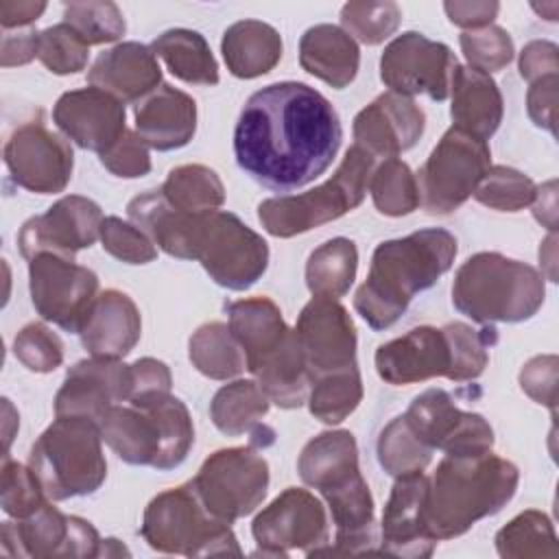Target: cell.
Wrapping results in <instances>:
<instances>
[{
    "label": "cell",
    "instance_id": "18",
    "mask_svg": "<svg viewBox=\"0 0 559 559\" xmlns=\"http://www.w3.org/2000/svg\"><path fill=\"white\" fill-rule=\"evenodd\" d=\"M105 216L98 203L81 194L61 197L44 214L28 218L20 234L17 247L26 260L39 253L74 258L76 251L92 247L100 238Z\"/></svg>",
    "mask_w": 559,
    "mask_h": 559
},
{
    "label": "cell",
    "instance_id": "63",
    "mask_svg": "<svg viewBox=\"0 0 559 559\" xmlns=\"http://www.w3.org/2000/svg\"><path fill=\"white\" fill-rule=\"evenodd\" d=\"M111 555H129V550H127L124 546H120V544H118V539H114V537L103 539L98 557H111Z\"/></svg>",
    "mask_w": 559,
    "mask_h": 559
},
{
    "label": "cell",
    "instance_id": "9",
    "mask_svg": "<svg viewBox=\"0 0 559 559\" xmlns=\"http://www.w3.org/2000/svg\"><path fill=\"white\" fill-rule=\"evenodd\" d=\"M491 168V153L485 140L450 127L417 173L421 205L428 214L459 210Z\"/></svg>",
    "mask_w": 559,
    "mask_h": 559
},
{
    "label": "cell",
    "instance_id": "14",
    "mask_svg": "<svg viewBox=\"0 0 559 559\" xmlns=\"http://www.w3.org/2000/svg\"><path fill=\"white\" fill-rule=\"evenodd\" d=\"M408 428L430 450L448 456H478L493 448V428L489 421L469 411H461L443 389H426L404 413Z\"/></svg>",
    "mask_w": 559,
    "mask_h": 559
},
{
    "label": "cell",
    "instance_id": "49",
    "mask_svg": "<svg viewBox=\"0 0 559 559\" xmlns=\"http://www.w3.org/2000/svg\"><path fill=\"white\" fill-rule=\"evenodd\" d=\"M459 44L469 68L485 74L507 68L515 55L511 35L496 24L478 31H463L459 35Z\"/></svg>",
    "mask_w": 559,
    "mask_h": 559
},
{
    "label": "cell",
    "instance_id": "52",
    "mask_svg": "<svg viewBox=\"0 0 559 559\" xmlns=\"http://www.w3.org/2000/svg\"><path fill=\"white\" fill-rule=\"evenodd\" d=\"M100 164L116 177L122 179H138L148 175L151 170V155L146 142L135 131H124L122 138L100 153Z\"/></svg>",
    "mask_w": 559,
    "mask_h": 559
},
{
    "label": "cell",
    "instance_id": "26",
    "mask_svg": "<svg viewBox=\"0 0 559 559\" xmlns=\"http://www.w3.org/2000/svg\"><path fill=\"white\" fill-rule=\"evenodd\" d=\"M299 478L328 500L365 483L358 467V448L349 430H325L310 439L297 461Z\"/></svg>",
    "mask_w": 559,
    "mask_h": 559
},
{
    "label": "cell",
    "instance_id": "11",
    "mask_svg": "<svg viewBox=\"0 0 559 559\" xmlns=\"http://www.w3.org/2000/svg\"><path fill=\"white\" fill-rule=\"evenodd\" d=\"M194 260L223 288L247 290L269 266L266 240L231 212L201 214Z\"/></svg>",
    "mask_w": 559,
    "mask_h": 559
},
{
    "label": "cell",
    "instance_id": "53",
    "mask_svg": "<svg viewBox=\"0 0 559 559\" xmlns=\"http://www.w3.org/2000/svg\"><path fill=\"white\" fill-rule=\"evenodd\" d=\"M522 391L537 404L548 406L555 413L557 406V356H535L520 371Z\"/></svg>",
    "mask_w": 559,
    "mask_h": 559
},
{
    "label": "cell",
    "instance_id": "4",
    "mask_svg": "<svg viewBox=\"0 0 559 559\" xmlns=\"http://www.w3.org/2000/svg\"><path fill=\"white\" fill-rule=\"evenodd\" d=\"M98 428L124 463L159 472L179 467L194 443L190 411L170 391L131 397L127 406L114 404L98 419Z\"/></svg>",
    "mask_w": 559,
    "mask_h": 559
},
{
    "label": "cell",
    "instance_id": "54",
    "mask_svg": "<svg viewBox=\"0 0 559 559\" xmlns=\"http://www.w3.org/2000/svg\"><path fill=\"white\" fill-rule=\"evenodd\" d=\"M557 92H559V76H544L531 83L526 94V111L535 127L557 133Z\"/></svg>",
    "mask_w": 559,
    "mask_h": 559
},
{
    "label": "cell",
    "instance_id": "61",
    "mask_svg": "<svg viewBox=\"0 0 559 559\" xmlns=\"http://www.w3.org/2000/svg\"><path fill=\"white\" fill-rule=\"evenodd\" d=\"M557 260V234H548L546 240L539 245V262L546 269V275L550 282H557V271H555V262Z\"/></svg>",
    "mask_w": 559,
    "mask_h": 559
},
{
    "label": "cell",
    "instance_id": "38",
    "mask_svg": "<svg viewBox=\"0 0 559 559\" xmlns=\"http://www.w3.org/2000/svg\"><path fill=\"white\" fill-rule=\"evenodd\" d=\"M192 367L210 380H229L247 369L245 352L234 338L229 325L221 321L203 323L188 341Z\"/></svg>",
    "mask_w": 559,
    "mask_h": 559
},
{
    "label": "cell",
    "instance_id": "34",
    "mask_svg": "<svg viewBox=\"0 0 559 559\" xmlns=\"http://www.w3.org/2000/svg\"><path fill=\"white\" fill-rule=\"evenodd\" d=\"M255 382L264 395L280 408H299L308 402L314 376L299 347L295 330L284 343L255 369Z\"/></svg>",
    "mask_w": 559,
    "mask_h": 559
},
{
    "label": "cell",
    "instance_id": "31",
    "mask_svg": "<svg viewBox=\"0 0 559 559\" xmlns=\"http://www.w3.org/2000/svg\"><path fill=\"white\" fill-rule=\"evenodd\" d=\"M229 330L245 352L247 369H255L284 343L290 328L282 319L280 306L269 297H245L227 304Z\"/></svg>",
    "mask_w": 559,
    "mask_h": 559
},
{
    "label": "cell",
    "instance_id": "41",
    "mask_svg": "<svg viewBox=\"0 0 559 559\" xmlns=\"http://www.w3.org/2000/svg\"><path fill=\"white\" fill-rule=\"evenodd\" d=\"M362 400V380L358 365L338 369L314 378L308 395L310 413L323 424H341L347 419Z\"/></svg>",
    "mask_w": 559,
    "mask_h": 559
},
{
    "label": "cell",
    "instance_id": "36",
    "mask_svg": "<svg viewBox=\"0 0 559 559\" xmlns=\"http://www.w3.org/2000/svg\"><path fill=\"white\" fill-rule=\"evenodd\" d=\"M271 400L253 380H234L221 386L210 402L214 426L227 437L253 435L262 428V417L269 413Z\"/></svg>",
    "mask_w": 559,
    "mask_h": 559
},
{
    "label": "cell",
    "instance_id": "57",
    "mask_svg": "<svg viewBox=\"0 0 559 559\" xmlns=\"http://www.w3.org/2000/svg\"><path fill=\"white\" fill-rule=\"evenodd\" d=\"M131 367H133V391H131V397L151 395V393H168L170 391L173 376H170V369L166 367V362L146 356V358L135 360Z\"/></svg>",
    "mask_w": 559,
    "mask_h": 559
},
{
    "label": "cell",
    "instance_id": "55",
    "mask_svg": "<svg viewBox=\"0 0 559 559\" xmlns=\"http://www.w3.org/2000/svg\"><path fill=\"white\" fill-rule=\"evenodd\" d=\"M520 76L535 83L544 76L559 74V48L546 39L528 41L520 52Z\"/></svg>",
    "mask_w": 559,
    "mask_h": 559
},
{
    "label": "cell",
    "instance_id": "1",
    "mask_svg": "<svg viewBox=\"0 0 559 559\" xmlns=\"http://www.w3.org/2000/svg\"><path fill=\"white\" fill-rule=\"evenodd\" d=\"M343 127L332 103L299 81L271 83L245 103L234 129L238 166L260 186L290 192L334 162Z\"/></svg>",
    "mask_w": 559,
    "mask_h": 559
},
{
    "label": "cell",
    "instance_id": "50",
    "mask_svg": "<svg viewBox=\"0 0 559 559\" xmlns=\"http://www.w3.org/2000/svg\"><path fill=\"white\" fill-rule=\"evenodd\" d=\"M13 354L28 371L50 373L63 362V343L48 325L28 323L15 334Z\"/></svg>",
    "mask_w": 559,
    "mask_h": 559
},
{
    "label": "cell",
    "instance_id": "3",
    "mask_svg": "<svg viewBox=\"0 0 559 559\" xmlns=\"http://www.w3.org/2000/svg\"><path fill=\"white\" fill-rule=\"evenodd\" d=\"M520 483L518 467L491 452L478 456H443L428 478L426 524L432 539L467 533L478 520L498 513Z\"/></svg>",
    "mask_w": 559,
    "mask_h": 559
},
{
    "label": "cell",
    "instance_id": "35",
    "mask_svg": "<svg viewBox=\"0 0 559 559\" xmlns=\"http://www.w3.org/2000/svg\"><path fill=\"white\" fill-rule=\"evenodd\" d=\"M155 57H159L168 70L192 85H216L218 66L205 37L190 28H170L157 35L151 44Z\"/></svg>",
    "mask_w": 559,
    "mask_h": 559
},
{
    "label": "cell",
    "instance_id": "39",
    "mask_svg": "<svg viewBox=\"0 0 559 559\" xmlns=\"http://www.w3.org/2000/svg\"><path fill=\"white\" fill-rule=\"evenodd\" d=\"M159 190L173 207L190 214L216 212L225 203V186L221 177L203 164L173 168Z\"/></svg>",
    "mask_w": 559,
    "mask_h": 559
},
{
    "label": "cell",
    "instance_id": "25",
    "mask_svg": "<svg viewBox=\"0 0 559 559\" xmlns=\"http://www.w3.org/2000/svg\"><path fill=\"white\" fill-rule=\"evenodd\" d=\"M142 317L135 301L116 288L98 293L79 332L81 345L94 358H124L140 341Z\"/></svg>",
    "mask_w": 559,
    "mask_h": 559
},
{
    "label": "cell",
    "instance_id": "47",
    "mask_svg": "<svg viewBox=\"0 0 559 559\" xmlns=\"http://www.w3.org/2000/svg\"><path fill=\"white\" fill-rule=\"evenodd\" d=\"M90 46L66 22L48 26L37 35V59L52 74H74L87 66Z\"/></svg>",
    "mask_w": 559,
    "mask_h": 559
},
{
    "label": "cell",
    "instance_id": "13",
    "mask_svg": "<svg viewBox=\"0 0 559 559\" xmlns=\"http://www.w3.org/2000/svg\"><path fill=\"white\" fill-rule=\"evenodd\" d=\"M103 539L98 531L83 518L63 515L57 507L46 502L28 518L2 522L0 548L4 557H98Z\"/></svg>",
    "mask_w": 559,
    "mask_h": 559
},
{
    "label": "cell",
    "instance_id": "30",
    "mask_svg": "<svg viewBox=\"0 0 559 559\" xmlns=\"http://www.w3.org/2000/svg\"><path fill=\"white\" fill-rule=\"evenodd\" d=\"M450 116L454 127L487 142L500 127L504 111L496 81L485 72L456 63L450 81Z\"/></svg>",
    "mask_w": 559,
    "mask_h": 559
},
{
    "label": "cell",
    "instance_id": "21",
    "mask_svg": "<svg viewBox=\"0 0 559 559\" xmlns=\"http://www.w3.org/2000/svg\"><path fill=\"white\" fill-rule=\"evenodd\" d=\"M428 476L411 472L397 476L380 522V555L402 559H426L432 555L437 539L426 524Z\"/></svg>",
    "mask_w": 559,
    "mask_h": 559
},
{
    "label": "cell",
    "instance_id": "27",
    "mask_svg": "<svg viewBox=\"0 0 559 559\" xmlns=\"http://www.w3.org/2000/svg\"><path fill=\"white\" fill-rule=\"evenodd\" d=\"M87 81L122 103H138L157 90L162 68L155 52L140 41H122L100 52L87 70Z\"/></svg>",
    "mask_w": 559,
    "mask_h": 559
},
{
    "label": "cell",
    "instance_id": "28",
    "mask_svg": "<svg viewBox=\"0 0 559 559\" xmlns=\"http://www.w3.org/2000/svg\"><path fill=\"white\" fill-rule=\"evenodd\" d=\"M197 131V103L190 94L162 83L135 107V133L155 151L186 146Z\"/></svg>",
    "mask_w": 559,
    "mask_h": 559
},
{
    "label": "cell",
    "instance_id": "46",
    "mask_svg": "<svg viewBox=\"0 0 559 559\" xmlns=\"http://www.w3.org/2000/svg\"><path fill=\"white\" fill-rule=\"evenodd\" d=\"M535 188L528 175L511 166H491L476 186L474 199L498 212H520L533 203Z\"/></svg>",
    "mask_w": 559,
    "mask_h": 559
},
{
    "label": "cell",
    "instance_id": "32",
    "mask_svg": "<svg viewBox=\"0 0 559 559\" xmlns=\"http://www.w3.org/2000/svg\"><path fill=\"white\" fill-rule=\"evenodd\" d=\"M301 68L334 90L347 87L360 66L358 44L334 24H314L299 39Z\"/></svg>",
    "mask_w": 559,
    "mask_h": 559
},
{
    "label": "cell",
    "instance_id": "45",
    "mask_svg": "<svg viewBox=\"0 0 559 559\" xmlns=\"http://www.w3.org/2000/svg\"><path fill=\"white\" fill-rule=\"evenodd\" d=\"M402 22L395 2H347L341 9V28L360 44L378 46L389 39Z\"/></svg>",
    "mask_w": 559,
    "mask_h": 559
},
{
    "label": "cell",
    "instance_id": "58",
    "mask_svg": "<svg viewBox=\"0 0 559 559\" xmlns=\"http://www.w3.org/2000/svg\"><path fill=\"white\" fill-rule=\"evenodd\" d=\"M37 35L39 31H17L9 33L4 31L2 35V50H0V66L11 68V66H24L37 57Z\"/></svg>",
    "mask_w": 559,
    "mask_h": 559
},
{
    "label": "cell",
    "instance_id": "40",
    "mask_svg": "<svg viewBox=\"0 0 559 559\" xmlns=\"http://www.w3.org/2000/svg\"><path fill=\"white\" fill-rule=\"evenodd\" d=\"M496 550L504 559L559 557L555 526L546 513L535 509L522 511L496 533Z\"/></svg>",
    "mask_w": 559,
    "mask_h": 559
},
{
    "label": "cell",
    "instance_id": "56",
    "mask_svg": "<svg viewBox=\"0 0 559 559\" xmlns=\"http://www.w3.org/2000/svg\"><path fill=\"white\" fill-rule=\"evenodd\" d=\"M443 11L448 15V20L465 31H478L485 26H491V22L496 20L500 4L493 0H454V2H443Z\"/></svg>",
    "mask_w": 559,
    "mask_h": 559
},
{
    "label": "cell",
    "instance_id": "15",
    "mask_svg": "<svg viewBox=\"0 0 559 559\" xmlns=\"http://www.w3.org/2000/svg\"><path fill=\"white\" fill-rule=\"evenodd\" d=\"M251 533L260 546L255 555L288 557L290 550H304L312 557L330 539L328 513L314 493L288 487L255 515Z\"/></svg>",
    "mask_w": 559,
    "mask_h": 559
},
{
    "label": "cell",
    "instance_id": "2",
    "mask_svg": "<svg viewBox=\"0 0 559 559\" xmlns=\"http://www.w3.org/2000/svg\"><path fill=\"white\" fill-rule=\"evenodd\" d=\"M456 249V238L443 227L380 242L371 255L367 280L354 295L356 312L371 330L391 328L417 293L428 290L450 271Z\"/></svg>",
    "mask_w": 559,
    "mask_h": 559
},
{
    "label": "cell",
    "instance_id": "48",
    "mask_svg": "<svg viewBox=\"0 0 559 559\" xmlns=\"http://www.w3.org/2000/svg\"><path fill=\"white\" fill-rule=\"evenodd\" d=\"M50 498L41 489L31 467L13 461L9 454L2 456V480H0V504L2 511L15 520L28 518Z\"/></svg>",
    "mask_w": 559,
    "mask_h": 559
},
{
    "label": "cell",
    "instance_id": "6",
    "mask_svg": "<svg viewBox=\"0 0 559 559\" xmlns=\"http://www.w3.org/2000/svg\"><path fill=\"white\" fill-rule=\"evenodd\" d=\"M98 421L57 417L33 443L28 467L50 500L94 493L107 478Z\"/></svg>",
    "mask_w": 559,
    "mask_h": 559
},
{
    "label": "cell",
    "instance_id": "16",
    "mask_svg": "<svg viewBox=\"0 0 559 559\" xmlns=\"http://www.w3.org/2000/svg\"><path fill=\"white\" fill-rule=\"evenodd\" d=\"M454 68V52L417 31L397 35L380 57V79L389 92L408 98L426 94L437 103L450 96Z\"/></svg>",
    "mask_w": 559,
    "mask_h": 559
},
{
    "label": "cell",
    "instance_id": "23",
    "mask_svg": "<svg viewBox=\"0 0 559 559\" xmlns=\"http://www.w3.org/2000/svg\"><path fill=\"white\" fill-rule=\"evenodd\" d=\"M378 376L393 384H415L452 373V345L443 328L419 325L376 349Z\"/></svg>",
    "mask_w": 559,
    "mask_h": 559
},
{
    "label": "cell",
    "instance_id": "12",
    "mask_svg": "<svg viewBox=\"0 0 559 559\" xmlns=\"http://www.w3.org/2000/svg\"><path fill=\"white\" fill-rule=\"evenodd\" d=\"M28 288L44 321L79 334L98 297V277L87 266L76 264L74 258L39 253L28 260Z\"/></svg>",
    "mask_w": 559,
    "mask_h": 559
},
{
    "label": "cell",
    "instance_id": "62",
    "mask_svg": "<svg viewBox=\"0 0 559 559\" xmlns=\"http://www.w3.org/2000/svg\"><path fill=\"white\" fill-rule=\"evenodd\" d=\"M2 406H4V454H9V445H11V439H13L11 426H17V413L13 411V406L7 397L2 400Z\"/></svg>",
    "mask_w": 559,
    "mask_h": 559
},
{
    "label": "cell",
    "instance_id": "51",
    "mask_svg": "<svg viewBox=\"0 0 559 559\" xmlns=\"http://www.w3.org/2000/svg\"><path fill=\"white\" fill-rule=\"evenodd\" d=\"M103 249L127 264H148L157 258L153 240L133 223L120 216H105L100 225Z\"/></svg>",
    "mask_w": 559,
    "mask_h": 559
},
{
    "label": "cell",
    "instance_id": "8",
    "mask_svg": "<svg viewBox=\"0 0 559 559\" xmlns=\"http://www.w3.org/2000/svg\"><path fill=\"white\" fill-rule=\"evenodd\" d=\"M140 533L153 550L166 555H242L229 522L214 518L203 507L190 480L157 493L148 502Z\"/></svg>",
    "mask_w": 559,
    "mask_h": 559
},
{
    "label": "cell",
    "instance_id": "44",
    "mask_svg": "<svg viewBox=\"0 0 559 559\" xmlns=\"http://www.w3.org/2000/svg\"><path fill=\"white\" fill-rule=\"evenodd\" d=\"M63 22L72 26L87 46L118 41L127 31L122 11L109 0L70 2L63 7Z\"/></svg>",
    "mask_w": 559,
    "mask_h": 559
},
{
    "label": "cell",
    "instance_id": "37",
    "mask_svg": "<svg viewBox=\"0 0 559 559\" xmlns=\"http://www.w3.org/2000/svg\"><path fill=\"white\" fill-rule=\"evenodd\" d=\"M358 249L343 236L319 245L306 262V286L314 297H343L356 280Z\"/></svg>",
    "mask_w": 559,
    "mask_h": 559
},
{
    "label": "cell",
    "instance_id": "17",
    "mask_svg": "<svg viewBox=\"0 0 559 559\" xmlns=\"http://www.w3.org/2000/svg\"><path fill=\"white\" fill-rule=\"evenodd\" d=\"M4 164L11 179L37 194L63 192L74 168L72 146L39 120L22 122L4 144Z\"/></svg>",
    "mask_w": 559,
    "mask_h": 559
},
{
    "label": "cell",
    "instance_id": "29",
    "mask_svg": "<svg viewBox=\"0 0 559 559\" xmlns=\"http://www.w3.org/2000/svg\"><path fill=\"white\" fill-rule=\"evenodd\" d=\"M127 216L164 253L179 260H194L201 214H190L173 207L162 190L155 188L133 197L127 203Z\"/></svg>",
    "mask_w": 559,
    "mask_h": 559
},
{
    "label": "cell",
    "instance_id": "60",
    "mask_svg": "<svg viewBox=\"0 0 559 559\" xmlns=\"http://www.w3.org/2000/svg\"><path fill=\"white\" fill-rule=\"evenodd\" d=\"M533 216L552 234L557 231V181L550 179L535 188Z\"/></svg>",
    "mask_w": 559,
    "mask_h": 559
},
{
    "label": "cell",
    "instance_id": "22",
    "mask_svg": "<svg viewBox=\"0 0 559 559\" xmlns=\"http://www.w3.org/2000/svg\"><path fill=\"white\" fill-rule=\"evenodd\" d=\"M52 120L76 146L105 153L127 131L124 103L100 87H81L59 96Z\"/></svg>",
    "mask_w": 559,
    "mask_h": 559
},
{
    "label": "cell",
    "instance_id": "24",
    "mask_svg": "<svg viewBox=\"0 0 559 559\" xmlns=\"http://www.w3.org/2000/svg\"><path fill=\"white\" fill-rule=\"evenodd\" d=\"M426 114L408 96L384 92L354 118V144L371 157H397L424 135Z\"/></svg>",
    "mask_w": 559,
    "mask_h": 559
},
{
    "label": "cell",
    "instance_id": "20",
    "mask_svg": "<svg viewBox=\"0 0 559 559\" xmlns=\"http://www.w3.org/2000/svg\"><path fill=\"white\" fill-rule=\"evenodd\" d=\"M133 391V367L116 358H85L68 369L55 395L57 417L98 421L107 408L127 402Z\"/></svg>",
    "mask_w": 559,
    "mask_h": 559
},
{
    "label": "cell",
    "instance_id": "42",
    "mask_svg": "<svg viewBox=\"0 0 559 559\" xmlns=\"http://www.w3.org/2000/svg\"><path fill=\"white\" fill-rule=\"evenodd\" d=\"M369 192L376 210L384 216H406L421 203L417 177L408 164L397 157H389L373 168Z\"/></svg>",
    "mask_w": 559,
    "mask_h": 559
},
{
    "label": "cell",
    "instance_id": "59",
    "mask_svg": "<svg viewBox=\"0 0 559 559\" xmlns=\"http://www.w3.org/2000/svg\"><path fill=\"white\" fill-rule=\"evenodd\" d=\"M46 11V2H33V0H2L0 2V24L4 31L9 28H22L41 17Z\"/></svg>",
    "mask_w": 559,
    "mask_h": 559
},
{
    "label": "cell",
    "instance_id": "10",
    "mask_svg": "<svg viewBox=\"0 0 559 559\" xmlns=\"http://www.w3.org/2000/svg\"><path fill=\"white\" fill-rule=\"evenodd\" d=\"M203 507L223 522L251 515L269 489V463L253 445L210 454L190 480Z\"/></svg>",
    "mask_w": 559,
    "mask_h": 559
},
{
    "label": "cell",
    "instance_id": "7",
    "mask_svg": "<svg viewBox=\"0 0 559 559\" xmlns=\"http://www.w3.org/2000/svg\"><path fill=\"white\" fill-rule=\"evenodd\" d=\"M373 168V157L354 144L325 183L301 194L264 199L258 205V221L277 238H293L332 223L362 203Z\"/></svg>",
    "mask_w": 559,
    "mask_h": 559
},
{
    "label": "cell",
    "instance_id": "43",
    "mask_svg": "<svg viewBox=\"0 0 559 559\" xmlns=\"http://www.w3.org/2000/svg\"><path fill=\"white\" fill-rule=\"evenodd\" d=\"M376 452L380 467L395 478L411 472H424V467L432 461V450L415 437L404 415L391 419L382 428Z\"/></svg>",
    "mask_w": 559,
    "mask_h": 559
},
{
    "label": "cell",
    "instance_id": "33",
    "mask_svg": "<svg viewBox=\"0 0 559 559\" xmlns=\"http://www.w3.org/2000/svg\"><path fill=\"white\" fill-rule=\"evenodd\" d=\"M280 33L260 20L234 22L221 41L227 70L238 79H255L271 72L282 59Z\"/></svg>",
    "mask_w": 559,
    "mask_h": 559
},
{
    "label": "cell",
    "instance_id": "5",
    "mask_svg": "<svg viewBox=\"0 0 559 559\" xmlns=\"http://www.w3.org/2000/svg\"><path fill=\"white\" fill-rule=\"evenodd\" d=\"M544 273L498 251L467 258L452 284L454 308L476 323H520L531 319L546 299Z\"/></svg>",
    "mask_w": 559,
    "mask_h": 559
},
{
    "label": "cell",
    "instance_id": "19",
    "mask_svg": "<svg viewBox=\"0 0 559 559\" xmlns=\"http://www.w3.org/2000/svg\"><path fill=\"white\" fill-rule=\"evenodd\" d=\"M293 330L314 378L356 365V325L336 299L312 297Z\"/></svg>",
    "mask_w": 559,
    "mask_h": 559
}]
</instances>
